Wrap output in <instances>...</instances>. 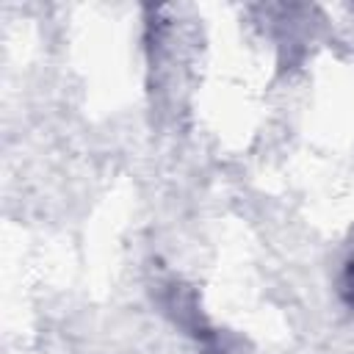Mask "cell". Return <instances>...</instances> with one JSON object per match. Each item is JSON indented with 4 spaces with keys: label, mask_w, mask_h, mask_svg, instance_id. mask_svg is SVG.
<instances>
[{
    "label": "cell",
    "mask_w": 354,
    "mask_h": 354,
    "mask_svg": "<svg viewBox=\"0 0 354 354\" xmlns=\"http://www.w3.org/2000/svg\"><path fill=\"white\" fill-rule=\"evenodd\" d=\"M340 296H343V301L354 310V257L346 263V268H343V274H340Z\"/></svg>",
    "instance_id": "obj_1"
}]
</instances>
